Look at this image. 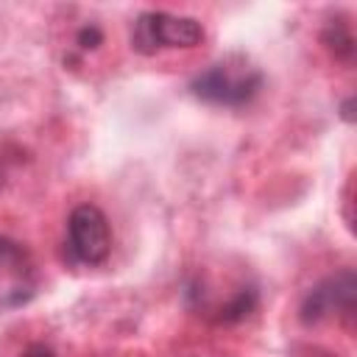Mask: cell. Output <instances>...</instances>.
Wrapping results in <instances>:
<instances>
[{
	"mask_svg": "<svg viewBox=\"0 0 357 357\" xmlns=\"http://www.w3.org/2000/svg\"><path fill=\"white\" fill-rule=\"evenodd\" d=\"M259 86H262V73L240 56H229L206 67L190 84L195 98L215 106H243L259 92Z\"/></svg>",
	"mask_w": 357,
	"mask_h": 357,
	"instance_id": "cell-1",
	"label": "cell"
},
{
	"mask_svg": "<svg viewBox=\"0 0 357 357\" xmlns=\"http://www.w3.org/2000/svg\"><path fill=\"white\" fill-rule=\"evenodd\" d=\"M204 39V28L192 17H176L167 11H145L134 20L131 47L137 53H156L165 47H195Z\"/></svg>",
	"mask_w": 357,
	"mask_h": 357,
	"instance_id": "cell-2",
	"label": "cell"
},
{
	"mask_svg": "<svg viewBox=\"0 0 357 357\" xmlns=\"http://www.w3.org/2000/svg\"><path fill=\"white\" fill-rule=\"evenodd\" d=\"M36 290L39 268L31 251L11 237H0V310H17L28 304Z\"/></svg>",
	"mask_w": 357,
	"mask_h": 357,
	"instance_id": "cell-3",
	"label": "cell"
},
{
	"mask_svg": "<svg viewBox=\"0 0 357 357\" xmlns=\"http://www.w3.org/2000/svg\"><path fill=\"white\" fill-rule=\"evenodd\" d=\"M67 248L81 265H100L112 248L106 215L95 204H81L67 218Z\"/></svg>",
	"mask_w": 357,
	"mask_h": 357,
	"instance_id": "cell-4",
	"label": "cell"
},
{
	"mask_svg": "<svg viewBox=\"0 0 357 357\" xmlns=\"http://www.w3.org/2000/svg\"><path fill=\"white\" fill-rule=\"evenodd\" d=\"M354 310V273L343 271L337 276L324 279L318 287H312L301 304V318L307 324H315L321 318H329L335 312L351 315Z\"/></svg>",
	"mask_w": 357,
	"mask_h": 357,
	"instance_id": "cell-5",
	"label": "cell"
},
{
	"mask_svg": "<svg viewBox=\"0 0 357 357\" xmlns=\"http://www.w3.org/2000/svg\"><path fill=\"white\" fill-rule=\"evenodd\" d=\"M103 42V33H100V28H95V25H84L81 31H78V45L84 47V50H89V47H98Z\"/></svg>",
	"mask_w": 357,
	"mask_h": 357,
	"instance_id": "cell-6",
	"label": "cell"
},
{
	"mask_svg": "<svg viewBox=\"0 0 357 357\" xmlns=\"http://www.w3.org/2000/svg\"><path fill=\"white\" fill-rule=\"evenodd\" d=\"M22 357H56V354H53V349H47L45 343H31V346L22 351Z\"/></svg>",
	"mask_w": 357,
	"mask_h": 357,
	"instance_id": "cell-7",
	"label": "cell"
}]
</instances>
